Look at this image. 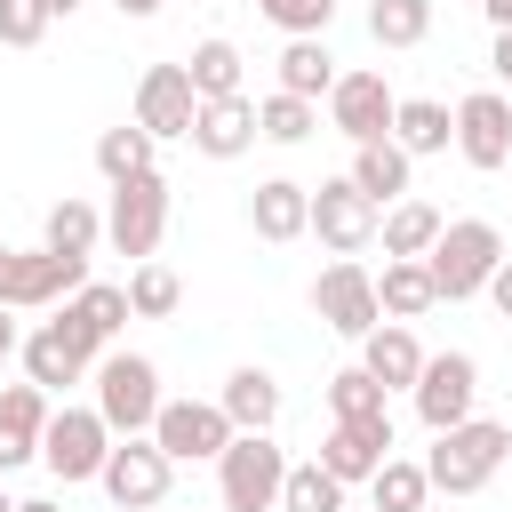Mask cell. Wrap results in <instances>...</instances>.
<instances>
[{
	"label": "cell",
	"mask_w": 512,
	"mask_h": 512,
	"mask_svg": "<svg viewBox=\"0 0 512 512\" xmlns=\"http://www.w3.org/2000/svg\"><path fill=\"white\" fill-rule=\"evenodd\" d=\"M312 312H320V328H336V336H368V328H384V304H376V272L368 264H352V256H336L320 280H312Z\"/></svg>",
	"instance_id": "30bf717a"
},
{
	"label": "cell",
	"mask_w": 512,
	"mask_h": 512,
	"mask_svg": "<svg viewBox=\"0 0 512 512\" xmlns=\"http://www.w3.org/2000/svg\"><path fill=\"white\" fill-rule=\"evenodd\" d=\"M16 512H64V504H56V496H24Z\"/></svg>",
	"instance_id": "f6af8a7d"
},
{
	"label": "cell",
	"mask_w": 512,
	"mask_h": 512,
	"mask_svg": "<svg viewBox=\"0 0 512 512\" xmlns=\"http://www.w3.org/2000/svg\"><path fill=\"white\" fill-rule=\"evenodd\" d=\"M16 360H24V376H32L40 392H64V384L96 376V360H88V352H80V344H72L56 320H40V328L24 336V352H16Z\"/></svg>",
	"instance_id": "ffe728a7"
},
{
	"label": "cell",
	"mask_w": 512,
	"mask_h": 512,
	"mask_svg": "<svg viewBox=\"0 0 512 512\" xmlns=\"http://www.w3.org/2000/svg\"><path fill=\"white\" fill-rule=\"evenodd\" d=\"M104 240H112V256H128V272L160 256V240H168V176H160V168H144V176H128V184H112Z\"/></svg>",
	"instance_id": "5b68a950"
},
{
	"label": "cell",
	"mask_w": 512,
	"mask_h": 512,
	"mask_svg": "<svg viewBox=\"0 0 512 512\" xmlns=\"http://www.w3.org/2000/svg\"><path fill=\"white\" fill-rule=\"evenodd\" d=\"M280 512H352V504H344V480H336V472H320V456H312V464H288Z\"/></svg>",
	"instance_id": "e575fe53"
},
{
	"label": "cell",
	"mask_w": 512,
	"mask_h": 512,
	"mask_svg": "<svg viewBox=\"0 0 512 512\" xmlns=\"http://www.w3.org/2000/svg\"><path fill=\"white\" fill-rule=\"evenodd\" d=\"M192 112H200V96H192V72L184 64H152L144 80H136V128L160 144V136H192Z\"/></svg>",
	"instance_id": "2e32d148"
},
{
	"label": "cell",
	"mask_w": 512,
	"mask_h": 512,
	"mask_svg": "<svg viewBox=\"0 0 512 512\" xmlns=\"http://www.w3.org/2000/svg\"><path fill=\"white\" fill-rule=\"evenodd\" d=\"M48 0H0V48H40L48 40Z\"/></svg>",
	"instance_id": "f35d334b"
},
{
	"label": "cell",
	"mask_w": 512,
	"mask_h": 512,
	"mask_svg": "<svg viewBox=\"0 0 512 512\" xmlns=\"http://www.w3.org/2000/svg\"><path fill=\"white\" fill-rule=\"evenodd\" d=\"M384 456H392V424H328V440H320V472H336L344 488L376 480Z\"/></svg>",
	"instance_id": "44dd1931"
},
{
	"label": "cell",
	"mask_w": 512,
	"mask_h": 512,
	"mask_svg": "<svg viewBox=\"0 0 512 512\" xmlns=\"http://www.w3.org/2000/svg\"><path fill=\"white\" fill-rule=\"evenodd\" d=\"M48 416H56V408H48V392H40L32 376H24V384H0V432H16L24 448H40Z\"/></svg>",
	"instance_id": "8d00e7d4"
},
{
	"label": "cell",
	"mask_w": 512,
	"mask_h": 512,
	"mask_svg": "<svg viewBox=\"0 0 512 512\" xmlns=\"http://www.w3.org/2000/svg\"><path fill=\"white\" fill-rule=\"evenodd\" d=\"M480 8H488V24H496V32H512V0H480Z\"/></svg>",
	"instance_id": "ee69618b"
},
{
	"label": "cell",
	"mask_w": 512,
	"mask_h": 512,
	"mask_svg": "<svg viewBox=\"0 0 512 512\" xmlns=\"http://www.w3.org/2000/svg\"><path fill=\"white\" fill-rule=\"evenodd\" d=\"M264 8V24H280L288 40H328V24H336V0H256Z\"/></svg>",
	"instance_id": "74e56055"
},
{
	"label": "cell",
	"mask_w": 512,
	"mask_h": 512,
	"mask_svg": "<svg viewBox=\"0 0 512 512\" xmlns=\"http://www.w3.org/2000/svg\"><path fill=\"white\" fill-rule=\"evenodd\" d=\"M432 504V472L416 456H384L368 480V512H424Z\"/></svg>",
	"instance_id": "4dcf8cb0"
},
{
	"label": "cell",
	"mask_w": 512,
	"mask_h": 512,
	"mask_svg": "<svg viewBox=\"0 0 512 512\" xmlns=\"http://www.w3.org/2000/svg\"><path fill=\"white\" fill-rule=\"evenodd\" d=\"M344 176H352V184H360L376 208H392V200H408V176H416V160H408V152L384 136V144H352V168H344Z\"/></svg>",
	"instance_id": "d4e9b609"
},
{
	"label": "cell",
	"mask_w": 512,
	"mask_h": 512,
	"mask_svg": "<svg viewBox=\"0 0 512 512\" xmlns=\"http://www.w3.org/2000/svg\"><path fill=\"white\" fill-rule=\"evenodd\" d=\"M96 488H104L120 512H152V504H168V488H176V464L160 456V440H152V432H144V440H112V456H104Z\"/></svg>",
	"instance_id": "9c48e42d"
},
{
	"label": "cell",
	"mask_w": 512,
	"mask_h": 512,
	"mask_svg": "<svg viewBox=\"0 0 512 512\" xmlns=\"http://www.w3.org/2000/svg\"><path fill=\"white\" fill-rule=\"evenodd\" d=\"M16 352H24V336H16V312H0V368H8Z\"/></svg>",
	"instance_id": "b9f144b4"
},
{
	"label": "cell",
	"mask_w": 512,
	"mask_h": 512,
	"mask_svg": "<svg viewBox=\"0 0 512 512\" xmlns=\"http://www.w3.org/2000/svg\"><path fill=\"white\" fill-rule=\"evenodd\" d=\"M408 400H416L424 432H456V424H472V400H480V360H472V352H432Z\"/></svg>",
	"instance_id": "8fae6325"
},
{
	"label": "cell",
	"mask_w": 512,
	"mask_h": 512,
	"mask_svg": "<svg viewBox=\"0 0 512 512\" xmlns=\"http://www.w3.org/2000/svg\"><path fill=\"white\" fill-rule=\"evenodd\" d=\"M168 392H160V368L144 352H104L96 360V416L112 424V440H144L160 424Z\"/></svg>",
	"instance_id": "3957f363"
},
{
	"label": "cell",
	"mask_w": 512,
	"mask_h": 512,
	"mask_svg": "<svg viewBox=\"0 0 512 512\" xmlns=\"http://www.w3.org/2000/svg\"><path fill=\"white\" fill-rule=\"evenodd\" d=\"M432 288H440V304H464V296H488V280H496V264H504V232L488 224V216H448V232L432 240Z\"/></svg>",
	"instance_id": "7a4b0ae2"
},
{
	"label": "cell",
	"mask_w": 512,
	"mask_h": 512,
	"mask_svg": "<svg viewBox=\"0 0 512 512\" xmlns=\"http://www.w3.org/2000/svg\"><path fill=\"white\" fill-rule=\"evenodd\" d=\"M176 304H184V280H176V272H168L160 256L128 272V312H136V320H168Z\"/></svg>",
	"instance_id": "d590c367"
},
{
	"label": "cell",
	"mask_w": 512,
	"mask_h": 512,
	"mask_svg": "<svg viewBox=\"0 0 512 512\" xmlns=\"http://www.w3.org/2000/svg\"><path fill=\"white\" fill-rule=\"evenodd\" d=\"M424 344H416V328H400V320H384V328H368L360 336V368L384 384V392H416V376H424Z\"/></svg>",
	"instance_id": "d6986e66"
},
{
	"label": "cell",
	"mask_w": 512,
	"mask_h": 512,
	"mask_svg": "<svg viewBox=\"0 0 512 512\" xmlns=\"http://www.w3.org/2000/svg\"><path fill=\"white\" fill-rule=\"evenodd\" d=\"M96 240H104V208H88V200H56L48 208V224H40V248L48 256H72V264H88L96 256Z\"/></svg>",
	"instance_id": "484cf974"
},
{
	"label": "cell",
	"mask_w": 512,
	"mask_h": 512,
	"mask_svg": "<svg viewBox=\"0 0 512 512\" xmlns=\"http://www.w3.org/2000/svg\"><path fill=\"white\" fill-rule=\"evenodd\" d=\"M488 64H496V80L512 88V32H496V48H488Z\"/></svg>",
	"instance_id": "60d3db41"
},
{
	"label": "cell",
	"mask_w": 512,
	"mask_h": 512,
	"mask_svg": "<svg viewBox=\"0 0 512 512\" xmlns=\"http://www.w3.org/2000/svg\"><path fill=\"white\" fill-rule=\"evenodd\" d=\"M488 304H496V312H504V320H512V256H504V264H496V280H488Z\"/></svg>",
	"instance_id": "ab89813d"
},
{
	"label": "cell",
	"mask_w": 512,
	"mask_h": 512,
	"mask_svg": "<svg viewBox=\"0 0 512 512\" xmlns=\"http://www.w3.org/2000/svg\"><path fill=\"white\" fill-rule=\"evenodd\" d=\"M280 488H288V448L272 432H240L216 456V504L224 512H280Z\"/></svg>",
	"instance_id": "277c9868"
},
{
	"label": "cell",
	"mask_w": 512,
	"mask_h": 512,
	"mask_svg": "<svg viewBox=\"0 0 512 512\" xmlns=\"http://www.w3.org/2000/svg\"><path fill=\"white\" fill-rule=\"evenodd\" d=\"M128 320H136V312H128V288H112V280H88L80 296H64V304H56V328H64L88 360H104V352H112V336H120Z\"/></svg>",
	"instance_id": "9a60e30c"
},
{
	"label": "cell",
	"mask_w": 512,
	"mask_h": 512,
	"mask_svg": "<svg viewBox=\"0 0 512 512\" xmlns=\"http://www.w3.org/2000/svg\"><path fill=\"white\" fill-rule=\"evenodd\" d=\"M376 304H384V320H424L432 304H440V288H432V264L424 256H384V272H376Z\"/></svg>",
	"instance_id": "603a6c76"
},
{
	"label": "cell",
	"mask_w": 512,
	"mask_h": 512,
	"mask_svg": "<svg viewBox=\"0 0 512 512\" xmlns=\"http://www.w3.org/2000/svg\"><path fill=\"white\" fill-rule=\"evenodd\" d=\"M440 232H448V216H440L432 200H416V192H408V200H392V208H384V224H376L384 256H432V240H440Z\"/></svg>",
	"instance_id": "4316f807"
},
{
	"label": "cell",
	"mask_w": 512,
	"mask_h": 512,
	"mask_svg": "<svg viewBox=\"0 0 512 512\" xmlns=\"http://www.w3.org/2000/svg\"><path fill=\"white\" fill-rule=\"evenodd\" d=\"M184 144H192L200 160H240V152H256V144H264V136H256V96H216V104H200Z\"/></svg>",
	"instance_id": "e0dca14e"
},
{
	"label": "cell",
	"mask_w": 512,
	"mask_h": 512,
	"mask_svg": "<svg viewBox=\"0 0 512 512\" xmlns=\"http://www.w3.org/2000/svg\"><path fill=\"white\" fill-rule=\"evenodd\" d=\"M104 456H112V424L96 416V400H88V408H56V416H48V432H40V464H48L64 488L96 480V472H104Z\"/></svg>",
	"instance_id": "ba28073f"
},
{
	"label": "cell",
	"mask_w": 512,
	"mask_h": 512,
	"mask_svg": "<svg viewBox=\"0 0 512 512\" xmlns=\"http://www.w3.org/2000/svg\"><path fill=\"white\" fill-rule=\"evenodd\" d=\"M320 392H328V416H336V424H392V392H384L360 360H352V368H336Z\"/></svg>",
	"instance_id": "83f0119b"
},
{
	"label": "cell",
	"mask_w": 512,
	"mask_h": 512,
	"mask_svg": "<svg viewBox=\"0 0 512 512\" xmlns=\"http://www.w3.org/2000/svg\"><path fill=\"white\" fill-rule=\"evenodd\" d=\"M216 408L232 416V432H272V424H280V376L248 360V368H232V376H224Z\"/></svg>",
	"instance_id": "7402d4cb"
},
{
	"label": "cell",
	"mask_w": 512,
	"mask_h": 512,
	"mask_svg": "<svg viewBox=\"0 0 512 512\" xmlns=\"http://www.w3.org/2000/svg\"><path fill=\"white\" fill-rule=\"evenodd\" d=\"M312 128H320V104H304V96H288V88L256 96V136H264V144H304Z\"/></svg>",
	"instance_id": "d6a6232c"
},
{
	"label": "cell",
	"mask_w": 512,
	"mask_h": 512,
	"mask_svg": "<svg viewBox=\"0 0 512 512\" xmlns=\"http://www.w3.org/2000/svg\"><path fill=\"white\" fill-rule=\"evenodd\" d=\"M376 224H384V208L352 184V176H320L312 184V240L328 248V256H368L376 248Z\"/></svg>",
	"instance_id": "52a82bcc"
},
{
	"label": "cell",
	"mask_w": 512,
	"mask_h": 512,
	"mask_svg": "<svg viewBox=\"0 0 512 512\" xmlns=\"http://www.w3.org/2000/svg\"><path fill=\"white\" fill-rule=\"evenodd\" d=\"M0 512H16V496H8V480H0Z\"/></svg>",
	"instance_id": "7dc6e473"
},
{
	"label": "cell",
	"mask_w": 512,
	"mask_h": 512,
	"mask_svg": "<svg viewBox=\"0 0 512 512\" xmlns=\"http://www.w3.org/2000/svg\"><path fill=\"white\" fill-rule=\"evenodd\" d=\"M392 144H400L408 160H432V152L456 144V112H448L440 96H400V112H392Z\"/></svg>",
	"instance_id": "cb8c5ba5"
},
{
	"label": "cell",
	"mask_w": 512,
	"mask_h": 512,
	"mask_svg": "<svg viewBox=\"0 0 512 512\" xmlns=\"http://www.w3.org/2000/svg\"><path fill=\"white\" fill-rule=\"evenodd\" d=\"M72 8H80V0H48V16H72Z\"/></svg>",
	"instance_id": "bcb514c9"
},
{
	"label": "cell",
	"mask_w": 512,
	"mask_h": 512,
	"mask_svg": "<svg viewBox=\"0 0 512 512\" xmlns=\"http://www.w3.org/2000/svg\"><path fill=\"white\" fill-rule=\"evenodd\" d=\"M368 40L376 48H424L432 40V0H368Z\"/></svg>",
	"instance_id": "1f68e13d"
},
{
	"label": "cell",
	"mask_w": 512,
	"mask_h": 512,
	"mask_svg": "<svg viewBox=\"0 0 512 512\" xmlns=\"http://www.w3.org/2000/svg\"><path fill=\"white\" fill-rule=\"evenodd\" d=\"M456 152H464V168H480V176L512 168V96H504V88L456 96Z\"/></svg>",
	"instance_id": "4fadbf2b"
},
{
	"label": "cell",
	"mask_w": 512,
	"mask_h": 512,
	"mask_svg": "<svg viewBox=\"0 0 512 512\" xmlns=\"http://www.w3.org/2000/svg\"><path fill=\"white\" fill-rule=\"evenodd\" d=\"M272 72H280V88H288V96H304V104H320V96L344 80V72H336V56H328V40H288Z\"/></svg>",
	"instance_id": "f546056e"
},
{
	"label": "cell",
	"mask_w": 512,
	"mask_h": 512,
	"mask_svg": "<svg viewBox=\"0 0 512 512\" xmlns=\"http://www.w3.org/2000/svg\"><path fill=\"white\" fill-rule=\"evenodd\" d=\"M504 464H512V424H496V416H472L456 432H432V456H424L432 496H480Z\"/></svg>",
	"instance_id": "6da1fadb"
},
{
	"label": "cell",
	"mask_w": 512,
	"mask_h": 512,
	"mask_svg": "<svg viewBox=\"0 0 512 512\" xmlns=\"http://www.w3.org/2000/svg\"><path fill=\"white\" fill-rule=\"evenodd\" d=\"M152 440H160L168 464H216L240 432H232V416H224L216 400H168L160 424H152Z\"/></svg>",
	"instance_id": "7c38bea8"
},
{
	"label": "cell",
	"mask_w": 512,
	"mask_h": 512,
	"mask_svg": "<svg viewBox=\"0 0 512 512\" xmlns=\"http://www.w3.org/2000/svg\"><path fill=\"white\" fill-rule=\"evenodd\" d=\"M184 72H192V96H200V104H216V96H248V88H240L248 64H240V48H232L224 32H208V40L184 56Z\"/></svg>",
	"instance_id": "f1b7e54d"
},
{
	"label": "cell",
	"mask_w": 512,
	"mask_h": 512,
	"mask_svg": "<svg viewBox=\"0 0 512 512\" xmlns=\"http://www.w3.org/2000/svg\"><path fill=\"white\" fill-rule=\"evenodd\" d=\"M248 232L272 240V248L304 240V232H312V184H296V176H264V184L248 192Z\"/></svg>",
	"instance_id": "ac0fdd59"
},
{
	"label": "cell",
	"mask_w": 512,
	"mask_h": 512,
	"mask_svg": "<svg viewBox=\"0 0 512 512\" xmlns=\"http://www.w3.org/2000/svg\"><path fill=\"white\" fill-rule=\"evenodd\" d=\"M96 168H104V184H128V176H144V168H152V136H144L136 120L104 128V136H96Z\"/></svg>",
	"instance_id": "836d02e7"
},
{
	"label": "cell",
	"mask_w": 512,
	"mask_h": 512,
	"mask_svg": "<svg viewBox=\"0 0 512 512\" xmlns=\"http://www.w3.org/2000/svg\"><path fill=\"white\" fill-rule=\"evenodd\" d=\"M112 8H120V16H136V24H144V16H160V8H168V0H112Z\"/></svg>",
	"instance_id": "7bdbcfd3"
},
{
	"label": "cell",
	"mask_w": 512,
	"mask_h": 512,
	"mask_svg": "<svg viewBox=\"0 0 512 512\" xmlns=\"http://www.w3.org/2000/svg\"><path fill=\"white\" fill-rule=\"evenodd\" d=\"M80 288H88V264L48 248H0V312H56Z\"/></svg>",
	"instance_id": "8992f818"
},
{
	"label": "cell",
	"mask_w": 512,
	"mask_h": 512,
	"mask_svg": "<svg viewBox=\"0 0 512 512\" xmlns=\"http://www.w3.org/2000/svg\"><path fill=\"white\" fill-rule=\"evenodd\" d=\"M392 112H400V96L384 88V72H344L328 88V128L352 136V144H384L392 136Z\"/></svg>",
	"instance_id": "5bb4252c"
}]
</instances>
